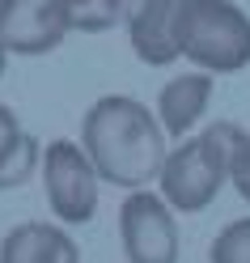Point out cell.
Wrapping results in <instances>:
<instances>
[{
	"instance_id": "5",
	"label": "cell",
	"mask_w": 250,
	"mask_h": 263,
	"mask_svg": "<svg viewBox=\"0 0 250 263\" xmlns=\"http://www.w3.org/2000/svg\"><path fill=\"white\" fill-rule=\"evenodd\" d=\"M119 238L127 263H178V221L161 191H127L119 208Z\"/></svg>"
},
{
	"instance_id": "12",
	"label": "cell",
	"mask_w": 250,
	"mask_h": 263,
	"mask_svg": "<svg viewBox=\"0 0 250 263\" xmlns=\"http://www.w3.org/2000/svg\"><path fill=\"white\" fill-rule=\"evenodd\" d=\"M208 263H250V217L229 221L208 246Z\"/></svg>"
},
{
	"instance_id": "14",
	"label": "cell",
	"mask_w": 250,
	"mask_h": 263,
	"mask_svg": "<svg viewBox=\"0 0 250 263\" xmlns=\"http://www.w3.org/2000/svg\"><path fill=\"white\" fill-rule=\"evenodd\" d=\"M17 140H22V123H17V115L0 102V161L13 153V144H17Z\"/></svg>"
},
{
	"instance_id": "8",
	"label": "cell",
	"mask_w": 250,
	"mask_h": 263,
	"mask_svg": "<svg viewBox=\"0 0 250 263\" xmlns=\"http://www.w3.org/2000/svg\"><path fill=\"white\" fill-rule=\"evenodd\" d=\"M208 102H212V72L199 68V72H178V77L165 81L153 110H157V119L165 127V136L182 140V136H191V127L199 119H204Z\"/></svg>"
},
{
	"instance_id": "2",
	"label": "cell",
	"mask_w": 250,
	"mask_h": 263,
	"mask_svg": "<svg viewBox=\"0 0 250 263\" xmlns=\"http://www.w3.org/2000/svg\"><path fill=\"white\" fill-rule=\"evenodd\" d=\"M233 123H212L195 136H182L178 149L165 153L157 187L174 212H204L221 187L229 183V153H233Z\"/></svg>"
},
{
	"instance_id": "7",
	"label": "cell",
	"mask_w": 250,
	"mask_h": 263,
	"mask_svg": "<svg viewBox=\"0 0 250 263\" xmlns=\"http://www.w3.org/2000/svg\"><path fill=\"white\" fill-rule=\"evenodd\" d=\"M187 0H127V39L136 60L148 68H170L182 55L178 51V22Z\"/></svg>"
},
{
	"instance_id": "13",
	"label": "cell",
	"mask_w": 250,
	"mask_h": 263,
	"mask_svg": "<svg viewBox=\"0 0 250 263\" xmlns=\"http://www.w3.org/2000/svg\"><path fill=\"white\" fill-rule=\"evenodd\" d=\"M229 183L250 204V132H242V127L233 136V153H229Z\"/></svg>"
},
{
	"instance_id": "9",
	"label": "cell",
	"mask_w": 250,
	"mask_h": 263,
	"mask_svg": "<svg viewBox=\"0 0 250 263\" xmlns=\"http://www.w3.org/2000/svg\"><path fill=\"white\" fill-rule=\"evenodd\" d=\"M0 263H81V251L64 225L22 221L0 242Z\"/></svg>"
},
{
	"instance_id": "1",
	"label": "cell",
	"mask_w": 250,
	"mask_h": 263,
	"mask_svg": "<svg viewBox=\"0 0 250 263\" xmlns=\"http://www.w3.org/2000/svg\"><path fill=\"white\" fill-rule=\"evenodd\" d=\"M165 127L153 106H144L131 93H106L85 110L81 119V149L89 153L102 183L140 191L148 187L165 166Z\"/></svg>"
},
{
	"instance_id": "11",
	"label": "cell",
	"mask_w": 250,
	"mask_h": 263,
	"mask_svg": "<svg viewBox=\"0 0 250 263\" xmlns=\"http://www.w3.org/2000/svg\"><path fill=\"white\" fill-rule=\"evenodd\" d=\"M39 166H43V144L30 136V132H22V140L13 144V153L0 161V191L30 183V178L39 174Z\"/></svg>"
},
{
	"instance_id": "15",
	"label": "cell",
	"mask_w": 250,
	"mask_h": 263,
	"mask_svg": "<svg viewBox=\"0 0 250 263\" xmlns=\"http://www.w3.org/2000/svg\"><path fill=\"white\" fill-rule=\"evenodd\" d=\"M9 55H13V51L5 47V39H0V77H5V64H9Z\"/></svg>"
},
{
	"instance_id": "4",
	"label": "cell",
	"mask_w": 250,
	"mask_h": 263,
	"mask_svg": "<svg viewBox=\"0 0 250 263\" xmlns=\"http://www.w3.org/2000/svg\"><path fill=\"white\" fill-rule=\"evenodd\" d=\"M98 183H102V174L93 170L81 140H47L43 191H47V208L55 212L60 225H85L98 212Z\"/></svg>"
},
{
	"instance_id": "6",
	"label": "cell",
	"mask_w": 250,
	"mask_h": 263,
	"mask_svg": "<svg viewBox=\"0 0 250 263\" xmlns=\"http://www.w3.org/2000/svg\"><path fill=\"white\" fill-rule=\"evenodd\" d=\"M68 34V0H0V39L13 55H47Z\"/></svg>"
},
{
	"instance_id": "10",
	"label": "cell",
	"mask_w": 250,
	"mask_h": 263,
	"mask_svg": "<svg viewBox=\"0 0 250 263\" xmlns=\"http://www.w3.org/2000/svg\"><path fill=\"white\" fill-rule=\"evenodd\" d=\"M72 30L81 34H106L127 22V0H68Z\"/></svg>"
},
{
	"instance_id": "3",
	"label": "cell",
	"mask_w": 250,
	"mask_h": 263,
	"mask_svg": "<svg viewBox=\"0 0 250 263\" xmlns=\"http://www.w3.org/2000/svg\"><path fill=\"white\" fill-rule=\"evenodd\" d=\"M178 51L204 72H242L250 64V17L233 0H187Z\"/></svg>"
}]
</instances>
